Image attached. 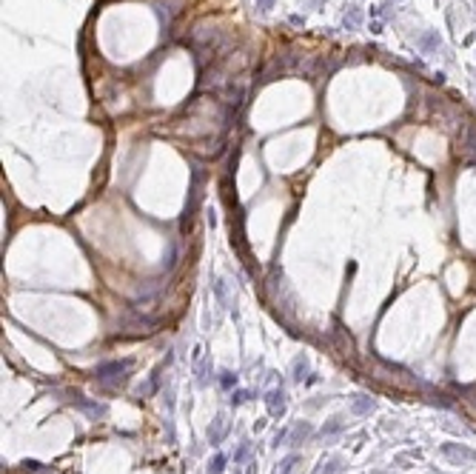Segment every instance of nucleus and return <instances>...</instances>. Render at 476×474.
<instances>
[{"mask_svg": "<svg viewBox=\"0 0 476 474\" xmlns=\"http://www.w3.org/2000/svg\"><path fill=\"white\" fill-rule=\"evenodd\" d=\"M220 468H223V457H217V460H214V468H211V474H217Z\"/></svg>", "mask_w": 476, "mask_h": 474, "instance_id": "1", "label": "nucleus"}]
</instances>
